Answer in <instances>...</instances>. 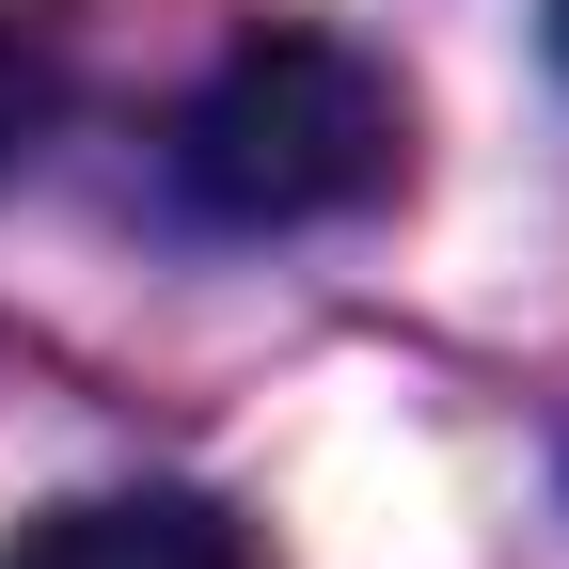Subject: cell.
<instances>
[{
  "label": "cell",
  "mask_w": 569,
  "mask_h": 569,
  "mask_svg": "<svg viewBox=\"0 0 569 569\" xmlns=\"http://www.w3.org/2000/svg\"><path fill=\"white\" fill-rule=\"evenodd\" d=\"M411 159V111L396 80L348 32H301V17H253L222 63H206V96L174 111V190L206 222H348V206H380Z\"/></svg>",
  "instance_id": "obj_1"
},
{
  "label": "cell",
  "mask_w": 569,
  "mask_h": 569,
  "mask_svg": "<svg viewBox=\"0 0 569 569\" xmlns=\"http://www.w3.org/2000/svg\"><path fill=\"white\" fill-rule=\"evenodd\" d=\"M0 569H253V538L190 490H111V507H48Z\"/></svg>",
  "instance_id": "obj_2"
},
{
  "label": "cell",
  "mask_w": 569,
  "mask_h": 569,
  "mask_svg": "<svg viewBox=\"0 0 569 569\" xmlns=\"http://www.w3.org/2000/svg\"><path fill=\"white\" fill-rule=\"evenodd\" d=\"M48 111H63V32L32 17V0H0V174L48 142Z\"/></svg>",
  "instance_id": "obj_3"
},
{
  "label": "cell",
  "mask_w": 569,
  "mask_h": 569,
  "mask_svg": "<svg viewBox=\"0 0 569 569\" xmlns=\"http://www.w3.org/2000/svg\"><path fill=\"white\" fill-rule=\"evenodd\" d=\"M553 48H569V0H553Z\"/></svg>",
  "instance_id": "obj_4"
}]
</instances>
